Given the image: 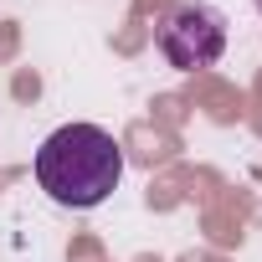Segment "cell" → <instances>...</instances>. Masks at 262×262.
Wrapping results in <instances>:
<instances>
[{
  "mask_svg": "<svg viewBox=\"0 0 262 262\" xmlns=\"http://www.w3.org/2000/svg\"><path fill=\"white\" fill-rule=\"evenodd\" d=\"M118 180H123V149L98 123H62L36 149V185L67 211L103 206L118 190Z\"/></svg>",
  "mask_w": 262,
  "mask_h": 262,
  "instance_id": "1",
  "label": "cell"
},
{
  "mask_svg": "<svg viewBox=\"0 0 262 262\" xmlns=\"http://www.w3.org/2000/svg\"><path fill=\"white\" fill-rule=\"evenodd\" d=\"M252 6H257V11H262V0H252Z\"/></svg>",
  "mask_w": 262,
  "mask_h": 262,
  "instance_id": "3",
  "label": "cell"
},
{
  "mask_svg": "<svg viewBox=\"0 0 262 262\" xmlns=\"http://www.w3.org/2000/svg\"><path fill=\"white\" fill-rule=\"evenodd\" d=\"M155 41H160V52L175 72L216 67L221 52H226V16L216 6H206V0H180L175 11H165Z\"/></svg>",
  "mask_w": 262,
  "mask_h": 262,
  "instance_id": "2",
  "label": "cell"
}]
</instances>
